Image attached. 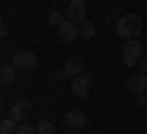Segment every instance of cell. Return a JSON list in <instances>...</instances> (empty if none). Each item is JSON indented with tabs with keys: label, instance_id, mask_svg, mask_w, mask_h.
<instances>
[{
	"label": "cell",
	"instance_id": "6da1fadb",
	"mask_svg": "<svg viewBox=\"0 0 147 134\" xmlns=\"http://www.w3.org/2000/svg\"><path fill=\"white\" fill-rule=\"evenodd\" d=\"M142 32V20L137 15H123L115 22V34L120 39H137Z\"/></svg>",
	"mask_w": 147,
	"mask_h": 134
},
{
	"label": "cell",
	"instance_id": "7a4b0ae2",
	"mask_svg": "<svg viewBox=\"0 0 147 134\" xmlns=\"http://www.w3.org/2000/svg\"><path fill=\"white\" fill-rule=\"evenodd\" d=\"M140 59H142V44L137 39H125V44H123V63L135 66V63H140Z\"/></svg>",
	"mask_w": 147,
	"mask_h": 134
},
{
	"label": "cell",
	"instance_id": "3957f363",
	"mask_svg": "<svg viewBox=\"0 0 147 134\" xmlns=\"http://www.w3.org/2000/svg\"><path fill=\"white\" fill-rule=\"evenodd\" d=\"M91 93V76H86V73H81V76L71 78V95L74 98H88Z\"/></svg>",
	"mask_w": 147,
	"mask_h": 134
},
{
	"label": "cell",
	"instance_id": "277c9868",
	"mask_svg": "<svg viewBox=\"0 0 147 134\" xmlns=\"http://www.w3.org/2000/svg\"><path fill=\"white\" fill-rule=\"evenodd\" d=\"M125 88L130 90V93H135V95L145 93V90H147V73H145V71L130 73V76H127V81H125Z\"/></svg>",
	"mask_w": 147,
	"mask_h": 134
},
{
	"label": "cell",
	"instance_id": "5b68a950",
	"mask_svg": "<svg viewBox=\"0 0 147 134\" xmlns=\"http://www.w3.org/2000/svg\"><path fill=\"white\" fill-rule=\"evenodd\" d=\"M57 32H59V39H61V41H76V39H81L79 25H76L74 20H64L61 25L57 27Z\"/></svg>",
	"mask_w": 147,
	"mask_h": 134
},
{
	"label": "cell",
	"instance_id": "8992f818",
	"mask_svg": "<svg viewBox=\"0 0 147 134\" xmlns=\"http://www.w3.org/2000/svg\"><path fill=\"white\" fill-rule=\"evenodd\" d=\"M30 115H32V103H30V100L22 98V100H15V103H12V107H10V117L15 119L17 124L25 122Z\"/></svg>",
	"mask_w": 147,
	"mask_h": 134
},
{
	"label": "cell",
	"instance_id": "52a82bcc",
	"mask_svg": "<svg viewBox=\"0 0 147 134\" xmlns=\"http://www.w3.org/2000/svg\"><path fill=\"white\" fill-rule=\"evenodd\" d=\"M12 66H15L17 71H32V68L37 66V56L32 51H15V56H12Z\"/></svg>",
	"mask_w": 147,
	"mask_h": 134
},
{
	"label": "cell",
	"instance_id": "ba28073f",
	"mask_svg": "<svg viewBox=\"0 0 147 134\" xmlns=\"http://www.w3.org/2000/svg\"><path fill=\"white\" fill-rule=\"evenodd\" d=\"M66 17L74 20L76 25L86 20V3L84 0H69V7H66Z\"/></svg>",
	"mask_w": 147,
	"mask_h": 134
},
{
	"label": "cell",
	"instance_id": "9c48e42d",
	"mask_svg": "<svg viewBox=\"0 0 147 134\" xmlns=\"http://www.w3.org/2000/svg\"><path fill=\"white\" fill-rule=\"evenodd\" d=\"M64 122H66L69 129H81L86 124V115L81 112V110H69L66 117H64Z\"/></svg>",
	"mask_w": 147,
	"mask_h": 134
},
{
	"label": "cell",
	"instance_id": "30bf717a",
	"mask_svg": "<svg viewBox=\"0 0 147 134\" xmlns=\"http://www.w3.org/2000/svg\"><path fill=\"white\" fill-rule=\"evenodd\" d=\"M64 71L69 73V78L81 76V71H84V61H81L79 56H69V59H66V66H64Z\"/></svg>",
	"mask_w": 147,
	"mask_h": 134
},
{
	"label": "cell",
	"instance_id": "8fae6325",
	"mask_svg": "<svg viewBox=\"0 0 147 134\" xmlns=\"http://www.w3.org/2000/svg\"><path fill=\"white\" fill-rule=\"evenodd\" d=\"M15 71H17V68L12 66V61L10 63H3V66H0V83H3V85H10V83L15 81Z\"/></svg>",
	"mask_w": 147,
	"mask_h": 134
},
{
	"label": "cell",
	"instance_id": "7c38bea8",
	"mask_svg": "<svg viewBox=\"0 0 147 134\" xmlns=\"http://www.w3.org/2000/svg\"><path fill=\"white\" fill-rule=\"evenodd\" d=\"M79 32H81V39H93L96 37V25L91 20H84L79 25Z\"/></svg>",
	"mask_w": 147,
	"mask_h": 134
},
{
	"label": "cell",
	"instance_id": "4fadbf2b",
	"mask_svg": "<svg viewBox=\"0 0 147 134\" xmlns=\"http://www.w3.org/2000/svg\"><path fill=\"white\" fill-rule=\"evenodd\" d=\"M17 132V122L12 117H5L0 122V134H15Z\"/></svg>",
	"mask_w": 147,
	"mask_h": 134
},
{
	"label": "cell",
	"instance_id": "5bb4252c",
	"mask_svg": "<svg viewBox=\"0 0 147 134\" xmlns=\"http://www.w3.org/2000/svg\"><path fill=\"white\" fill-rule=\"evenodd\" d=\"M34 134H54V124L49 119H39L34 127Z\"/></svg>",
	"mask_w": 147,
	"mask_h": 134
},
{
	"label": "cell",
	"instance_id": "9a60e30c",
	"mask_svg": "<svg viewBox=\"0 0 147 134\" xmlns=\"http://www.w3.org/2000/svg\"><path fill=\"white\" fill-rule=\"evenodd\" d=\"M61 22H64V12H59V10H52V12L47 15V25H49V27H59Z\"/></svg>",
	"mask_w": 147,
	"mask_h": 134
},
{
	"label": "cell",
	"instance_id": "2e32d148",
	"mask_svg": "<svg viewBox=\"0 0 147 134\" xmlns=\"http://www.w3.org/2000/svg\"><path fill=\"white\" fill-rule=\"evenodd\" d=\"M15 134H34V127H32V124H27V122H20Z\"/></svg>",
	"mask_w": 147,
	"mask_h": 134
},
{
	"label": "cell",
	"instance_id": "e0dca14e",
	"mask_svg": "<svg viewBox=\"0 0 147 134\" xmlns=\"http://www.w3.org/2000/svg\"><path fill=\"white\" fill-rule=\"evenodd\" d=\"M140 71L147 73V54H142V59H140Z\"/></svg>",
	"mask_w": 147,
	"mask_h": 134
},
{
	"label": "cell",
	"instance_id": "ac0fdd59",
	"mask_svg": "<svg viewBox=\"0 0 147 134\" xmlns=\"http://www.w3.org/2000/svg\"><path fill=\"white\" fill-rule=\"evenodd\" d=\"M137 105H140V107H145V105H147V95H145V93H140V98H137Z\"/></svg>",
	"mask_w": 147,
	"mask_h": 134
},
{
	"label": "cell",
	"instance_id": "d6986e66",
	"mask_svg": "<svg viewBox=\"0 0 147 134\" xmlns=\"http://www.w3.org/2000/svg\"><path fill=\"white\" fill-rule=\"evenodd\" d=\"M54 78H57V81H66V78H69V73H66V71H59Z\"/></svg>",
	"mask_w": 147,
	"mask_h": 134
},
{
	"label": "cell",
	"instance_id": "ffe728a7",
	"mask_svg": "<svg viewBox=\"0 0 147 134\" xmlns=\"http://www.w3.org/2000/svg\"><path fill=\"white\" fill-rule=\"evenodd\" d=\"M64 134H79V129H66Z\"/></svg>",
	"mask_w": 147,
	"mask_h": 134
}]
</instances>
